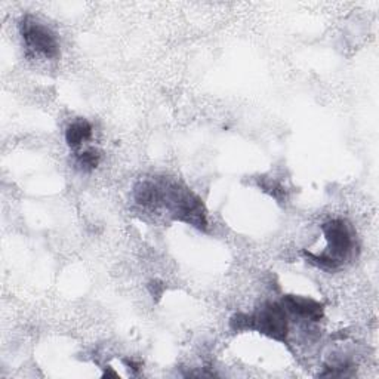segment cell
<instances>
[{
	"label": "cell",
	"instance_id": "cell-3",
	"mask_svg": "<svg viewBox=\"0 0 379 379\" xmlns=\"http://www.w3.org/2000/svg\"><path fill=\"white\" fill-rule=\"evenodd\" d=\"M21 35L30 47L36 49L45 57L54 58L58 55V43L52 31L38 21L31 20L30 16H26L21 23Z\"/></svg>",
	"mask_w": 379,
	"mask_h": 379
},
{
	"label": "cell",
	"instance_id": "cell-7",
	"mask_svg": "<svg viewBox=\"0 0 379 379\" xmlns=\"http://www.w3.org/2000/svg\"><path fill=\"white\" fill-rule=\"evenodd\" d=\"M160 193L152 183H140L135 187V199L140 205H153L160 200Z\"/></svg>",
	"mask_w": 379,
	"mask_h": 379
},
{
	"label": "cell",
	"instance_id": "cell-4",
	"mask_svg": "<svg viewBox=\"0 0 379 379\" xmlns=\"http://www.w3.org/2000/svg\"><path fill=\"white\" fill-rule=\"evenodd\" d=\"M323 233L329 242V248L335 256H344L351 248V236L347 225L341 220L329 221L323 225ZM336 259V258H335Z\"/></svg>",
	"mask_w": 379,
	"mask_h": 379
},
{
	"label": "cell",
	"instance_id": "cell-1",
	"mask_svg": "<svg viewBox=\"0 0 379 379\" xmlns=\"http://www.w3.org/2000/svg\"><path fill=\"white\" fill-rule=\"evenodd\" d=\"M254 320L255 329H258L261 334L277 341H285L288 335V322L282 305L276 302L266 304L254 316Z\"/></svg>",
	"mask_w": 379,
	"mask_h": 379
},
{
	"label": "cell",
	"instance_id": "cell-6",
	"mask_svg": "<svg viewBox=\"0 0 379 379\" xmlns=\"http://www.w3.org/2000/svg\"><path fill=\"white\" fill-rule=\"evenodd\" d=\"M92 135V126L86 120H77L72 123L65 132V141L70 147H79L84 141H88Z\"/></svg>",
	"mask_w": 379,
	"mask_h": 379
},
{
	"label": "cell",
	"instance_id": "cell-2",
	"mask_svg": "<svg viewBox=\"0 0 379 379\" xmlns=\"http://www.w3.org/2000/svg\"><path fill=\"white\" fill-rule=\"evenodd\" d=\"M169 205L176 220L186 221L197 228H205L206 218L202 203L191 193L172 190L169 194Z\"/></svg>",
	"mask_w": 379,
	"mask_h": 379
},
{
	"label": "cell",
	"instance_id": "cell-8",
	"mask_svg": "<svg viewBox=\"0 0 379 379\" xmlns=\"http://www.w3.org/2000/svg\"><path fill=\"white\" fill-rule=\"evenodd\" d=\"M232 327L234 331H244V329H255L254 316L237 315L232 319Z\"/></svg>",
	"mask_w": 379,
	"mask_h": 379
},
{
	"label": "cell",
	"instance_id": "cell-9",
	"mask_svg": "<svg viewBox=\"0 0 379 379\" xmlns=\"http://www.w3.org/2000/svg\"><path fill=\"white\" fill-rule=\"evenodd\" d=\"M98 163H100V154L95 150H88L79 156V164L84 168L94 169L98 166Z\"/></svg>",
	"mask_w": 379,
	"mask_h": 379
},
{
	"label": "cell",
	"instance_id": "cell-5",
	"mask_svg": "<svg viewBox=\"0 0 379 379\" xmlns=\"http://www.w3.org/2000/svg\"><path fill=\"white\" fill-rule=\"evenodd\" d=\"M283 307L292 315L317 322L323 317V305L315 300L302 298V296L286 295L283 296Z\"/></svg>",
	"mask_w": 379,
	"mask_h": 379
},
{
	"label": "cell",
	"instance_id": "cell-10",
	"mask_svg": "<svg viewBox=\"0 0 379 379\" xmlns=\"http://www.w3.org/2000/svg\"><path fill=\"white\" fill-rule=\"evenodd\" d=\"M106 376H114V378H116L118 376V373H114V372H106Z\"/></svg>",
	"mask_w": 379,
	"mask_h": 379
}]
</instances>
